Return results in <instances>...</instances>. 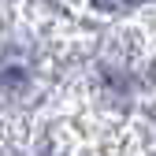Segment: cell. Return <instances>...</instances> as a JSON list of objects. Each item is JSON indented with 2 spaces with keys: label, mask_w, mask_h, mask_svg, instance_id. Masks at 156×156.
<instances>
[{
  "label": "cell",
  "mask_w": 156,
  "mask_h": 156,
  "mask_svg": "<svg viewBox=\"0 0 156 156\" xmlns=\"http://www.w3.org/2000/svg\"><path fill=\"white\" fill-rule=\"evenodd\" d=\"M97 8H123V4H134V0H93Z\"/></svg>",
  "instance_id": "cell-1"
}]
</instances>
